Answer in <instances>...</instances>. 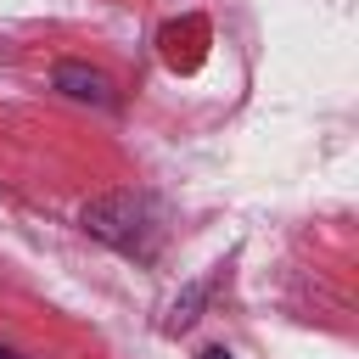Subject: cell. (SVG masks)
Returning a JSON list of instances; mask_svg holds the SVG:
<instances>
[{
	"label": "cell",
	"mask_w": 359,
	"mask_h": 359,
	"mask_svg": "<svg viewBox=\"0 0 359 359\" xmlns=\"http://www.w3.org/2000/svg\"><path fill=\"white\" fill-rule=\"evenodd\" d=\"M202 297H208V280H196V286H185L174 303H168V314H163V331H185L191 320H196V309H202Z\"/></svg>",
	"instance_id": "obj_3"
},
{
	"label": "cell",
	"mask_w": 359,
	"mask_h": 359,
	"mask_svg": "<svg viewBox=\"0 0 359 359\" xmlns=\"http://www.w3.org/2000/svg\"><path fill=\"white\" fill-rule=\"evenodd\" d=\"M84 230L129 258H151L157 252V213L146 196L135 191H107L95 202H84Z\"/></svg>",
	"instance_id": "obj_1"
},
{
	"label": "cell",
	"mask_w": 359,
	"mask_h": 359,
	"mask_svg": "<svg viewBox=\"0 0 359 359\" xmlns=\"http://www.w3.org/2000/svg\"><path fill=\"white\" fill-rule=\"evenodd\" d=\"M0 359H22V353H17V348H6V342H0Z\"/></svg>",
	"instance_id": "obj_5"
},
{
	"label": "cell",
	"mask_w": 359,
	"mask_h": 359,
	"mask_svg": "<svg viewBox=\"0 0 359 359\" xmlns=\"http://www.w3.org/2000/svg\"><path fill=\"white\" fill-rule=\"evenodd\" d=\"M202 359H230V353L224 348H202Z\"/></svg>",
	"instance_id": "obj_4"
},
{
	"label": "cell",
	"mask_w": 359,
	"mask_h": 359,
	"mask_svg": "<svg viewBox=\"0 0 359 359\" xmlns=\"http://www.w3.org/2000/svg\"><path fill=\"white\" fill-rule=\"evenodd\" d=\"M56 90L73 95V101H90V107H112V101H118V95H112V79L95 73V67H84V62H62V67H56Z\"/></svg>",
	"instance_id": "obj_2"
}]
</instances>
